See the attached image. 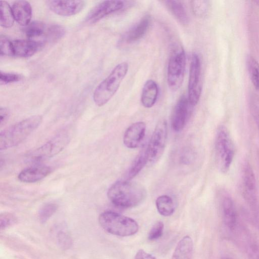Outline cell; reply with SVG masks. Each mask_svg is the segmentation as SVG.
Here are the masks:
<instances>
[{
  "instance_id": "1",
  "label": "cell",
  "mask_w": 259,
  "mask_h": 259,
  "mask_svg": "<svg viewBox=\"0 0 259 259\" xmlns=\"http://www.w3.org/2000/svg\"><path fill=\"white\" fill-rule=\"evenodd\" d=\"M146 195V190L143 186L127 180L115 182L107 191L110 201L121 208H131L139 205Z\"/></svg>"
},
{
  "instance_id": "2",
  "label": "cell",
  "mask_w": 259,
  "mask_h": 259,
  "mask_svg": "<svg viewBox=\"0 0 259 259\" xmlns=\"http://www.w3.org/2000/svg\"><path fill=\"white\" fill-rule=\"evenodd\" d=\"M42 120L41 115L31 116L2 131L0 150H6L21 143L38 127Z\"/></svg>"
},
{
  "instance_id": "3",
  "label": "cell",
  "mask_w": 259,
  "mask_h": 259,
  "mask_svg": "<svg viewBox=\"0 0 259 259\" xmlns=\"http://www.w3.org/2000/svg\"><path fill=\"white\" fill-rule=\"evenodd\" d=\"M128 69V63L122 62L117 64L109 75L99 84L93 95L94 102L97 106L104 105L112 98L126 76Z\"/></svg>"
},
{
  "instance_id": "4",
  "label": "cell",
  "mask_w": 259,
  "mask_h": 259,
  "mask_svg": "<svg viewBox=\"0 0 259 259\" xmlns=\"http://www.w3.org/2000/svg\"><path fill=\"white\" fill-rule=\"evenodd\" d=\"M99 223L107 232L121 237L133 235L138 232L139 228L137 222L132 218L112 211L101 213Z\"/></svg>"
},
{
  "instance_id": "5",
  "label": "cell",
  "mask_w": 259,
  "mask_h": 259,
  "mask_svg": "<svg viewBox=\"0 0 259 259\" xmlns=\"http://www.w3.org/2000/svg\"><path fill=\"white\" fill-rule=\"evenodd\" d=\"M70 140L68 131L61 130L42 146L28 153L27 160L31 162L37 163L50 158L61 152Z\"/></svg>"
},
{
  "instance_id": "6",
  "label": "cell",
  "mask_w": 259,
  "mask_h": 259,
  "mask_svg": "<svg viewBox=\"0 0 259 259\" xmlns=\"http://www.w3.org/2000/svg\"><path fill=\"white\" fill-rule=\"evenodd\" d=\"M215 151L219 168L223 173L227 172L234 157L235 147L229 131L225 126H220L217 131Z\"/></svg>"
},
{
  "instance_id": "7",
  "label": "cell",
  "mask_w": 259,
  "mask_h": 259,
  "mask_svg": "<svg viewBox=\"0 0 259 259\" xmlns=\"http://www.w3.org/2000/svg\"><path fill=\"white\" fill-rule=\"evenodd\" d=\"M186 57L185 51L180 46L172 50L168 63L167 80L169 88L177 91L182 85L185 74Z\"/></svg>"
},
{
  "instance_id": "8",
  "label": "cell",
  "mask_w": 259,
  "mask_h": 259,
  "mask_svg": "<svg viewBox=\"0 0 259 259\" xmlns=\"http://www.w3.org/2000/svg\"><path fill=\"white\" fill-rule=\"evenodd\" d=\"M167 126L165 120L160 121L156 125L146 148L147 164H153L161 157L165 147Z\"/></svg>"
},
{
  "instance_id": "9",
  "label": "cell",
  "mask_w": 259,
  "mask_h": 259,
  "mask_svg": "<svg viewBox=\"0 0 259 259\" xmlns=\"http://www.w3.org/2000/svg\"><path fill=\"white\" fill-rule=\"evenodd\" d=\"M201 62L199 56L193 53L191 60L188 80V101L191 106H195L199 102L201 91Z\"/></svg>"
},
{
  "instance_id": "10",
  "label": "cell",
  "mask_w": 259,
  "mask_h": 259,
  "mask_svg": "<svg viewBox=\"0 0 259 259\" xmlns=\"http://www.w3.org/2000/svg\"><path fill=\"white\" fill-rule=\"evenodd\" d=\"M124 6L121 1H104L96 6L89 12L86 20L90 23H94L105 17L121 10Z\"/></svg>"
},
{
  "instance_id": "11",
  "label": "cell",
  "mask_w": 259,
  "mask_h": 259,
  "mask_svg": "<svg viewBox=\"0 0 259 259\" xmlns=\"http://www.w3.org/2000/svg\"><path fill=\"white\" fill-rule=\"evenodd\" d=\"M47 5L55 14L64 16L75 15L80 12L85 5L84 1H48Z\"/></svg>"
},
{
  "instance_id": "12",
  "label": "cell",
  "mask_w": 259,
  "mask_h": 259,
  "mask_svg": "<svg viewBox=\"0 0 259 259\" xmlns=\"http://www.w3.org/2000/svg\"><path fill=\"white\" fill-rule=\"evenodd\" d=\"M189 104L188 99L184 95L177 102L171 117V126L175 132H180L185 127L188 117Z\"/></svg>"
},
{
  "instance_id": "13",
  "label": "cell",
  "mask_w": 259,
  "mask_h": 259,
  "mask_svg": "<svg viewBox=\"0 0 259 259\" xmlns=\"http://www.w3.org/2000/svg\"><path fill=\"white\" fill-rule=\"evenodd\" d=\"M146 130L145 122L138 121L130 125L124 132L123 142L128 148H137L144 138Z\"/></svg>"
},
{
  "instance_id": "14",
  "label": "cell",
  "mask_w": 259,
  "mask_h": 259,
  "mask_svg": "<svg viewBox=\"0 0 259 259\" xmlns=\"http://www.w3.org/2000/svg\"><path fill=\"white\" fill-rule=\"evenodd\" d=\"M13 56L28 57L33 56L43 46L41 41L31 39H16L12 41Z\"/></svg>"
},
{
  "instance_id": "15",
  "label": "cell",
  "mask_w": 259,
  "mask_h": 259,
  "mask_svg": "<svg viewBox=\"0 0 259 259\" xmlns=\"http://www.w3.org/2000/svg\"><path fill=\"white\" fill-rule=\"evenodd\" d=\"M50 166L37 165L23 169L18 176V180L25 183H33L39 181L51 173Z\"/></svg>"
},
{
  "instance_id": "16",
  "label": "cell",
  "mask_w": 259,
  "mask_h": 259,
  "mask_svg": "<svg viewBox=\"0 0 259 259\" xmlns=\"http://www.w3.org/2000/svg\"><path fill=\"white\" fill-rule=\"evenodd\" d=\"M150 23V16H145L124 35L120 43L132 44L139 40L146 33Z\"/></svg>"
},
{
  "instance_id": "17",
  "label": "cell",
  "mask_w": 259,
  "mask_h": 259,
  "mask_svg": "<svg viewBox=\"0 0 259 259\" xmlns=\"http://www.w3.org/2000/svg\"><path fill=\"white\" fill-rule=\"evenodd\" d=\"M243 180L246 199L250 204L254 206L256 203V180L253 170L248 163L244 167Z\"/></svg>"
},
{
  "instance_id": "18",
  "label": "cell",
  "mask_w": 259,
  "mask_h": 259,
  "mask_svg": "<svg viewBox=\"0 0 259 259\" xmlns=\"http://www.w3.org/2000/svg\"><path fill=\"white\" fill-rule=\"evenodd\" d=\"M12 10L15 20L22 26H27L30 23L32 8L30 3L25 1H18L14 3Z\"/></svg>"
},
{
  "instance_id": "19",
  "label": "cell",
  "mask_w": 259,
  "mask_h": 259,
  "mask_svg": "<svg viewBox=\"0 0 259 259\" xmlns=\"http://www.w3.org/2000/svg\"><path fill=\"white\" fill-rule=\"evenodd\" d=\"M223 217L226 226L232 231L236 230L238 226V217L233 200L225 197L222 203Z\"/></svg>"
},
{
  "instance_id": "20",
  "label": "cell",
  "mask_w": 259,
  "mask_h": 259,
  "mask_svg": "<svg viewBox=\"0 0 259 259\" xmlns=\"http://www.w3.org/2000/svg\"><path fill=\"white\" fill-rule=\"evenodd\" d=\"M158 95V87L157 83L152 79H149L143 88L141 101L143 106L150 108L154 106Z\"/></svg>"
},
{
  "instance_id": "21",
  "label": "cell",
  "mask_w": 259,
  "mask_h": 259,
  "mask_svg": "<svg viewBox=\"0 0 259 259\" xmlns=\"http://www.w3.org/2000/svg\"><path fill=\"white\" fill-rule=\"evenodd\" d=\"M193 242L188 235L184 236L178 243L171 259H192Z\"/></svg>"
},
{
  "instance_id": "22",
  "label": "cell",
  "mask_w": 259,
  "mask_h": 259,
  "mask_svg": "<svg viewBox=\"0 0 259 259\" xmlns=\"http://www.w3.org/2000/svg\"><path fill=\"white\" fill-rule=\"evenodd\" d=\"M165 5L182 25H188L189 18L183 3L180 1L168 0L164 1Z\"/></svg>"
},
{
  "instance_id": "23",
  "label": "cell",
  "mask_w": 259,
  "mask_h": 259,
  "mask_svg": "<svg viewBox=\"0 0 259 259\" xmlns=\"http://www.w3.org/2000/svg\"><path fill=\"white\" fill-rule=\"evenodd\" d=\"M146 164L147 158L146 148L138 154L132 163L126 175V180L130 181L136 177Z\"/></svg>"
},
{
  "instance_id": "24",
  "label": "cell",
  "mask_w": 259,
  "mask_h": 259,
  "mask_svg": "<svg viewBox=\"0 0 259 259\" xmlns=\"http://www.w3.org/2000/svg\"><path fill=\"white\" fill-rule=\"evenodd\" d=\"M156 207L159 213L164 217L173 214L175 206L172 198L166 195L158 197L155 201Z\"/></svg>"
},
{
  "instance_id": "25",
  "label": "cell",
  "mask_w": 259,
  "mask_h": 259,
  "mask_svg": "<svg viewBox=\"0 0 259 259\" xmlns=\"http://www.w3.org/2000/svg\"><path fill=\"white\" fill-rule=\"evenodd\" d=\"M47 26L43 22L34 21L24 29V33L29 39L36 40V38L44 37Z\"/></svg>"
},
{
  "instance_id": "26",
  "label": "cell",
  "mask_w": 259,
  "mask_h": 259,
  "mask_svg": "<svg viewBox=\"0 0 259 259\" xmlns=\"http://www.w3.org/2000/svg\"><path fill=\"white\" fill-rule=\"evenodd\" d=\"M14 20L12 8L7 2L1 1V25L4 28L11 27L13 25Z\"/></svg>"
},
{
  "instance_id": "27",
  "label": "cell",
  "mask_w": 259,
  "mask_h": 259,
  "mask_svg": "<svg viewBox=\"0 0 259 259\" xmlns=\"http://www.w3.org/2000/svg\"><path fill=\"white\" fill-rule=\"evenodd\" d=\"M248 70L253 85L259 90V63L252 56H249L247 60Z\"/></svg>"
},
{
  "instance_id": "28",
  "label": "cell",
  "mask_w": 259,
  "mask_h": 259,
  "mask_svg": "<svg viewBox=\"0 0 259 259\" xmlns=\"http://www.w3.org/2000/svg\"><path fill=\"white\" fill-rule=\"evenodd\" d=\"M65 34V29L60 25L54 24L47 26L44 36L45 41H56L61 39Z\"/></svg>"
},
{
  "instance_id": "29",
  "label": "cell",
  "mask_w": 259,
  "mask_h": 259,
  "mask_svg": "<svg viewBox=\"0 0 259 259\" xmlns=\"http://www.w3.org/2000/svg\"><path fill=\"white\" fill-rule=\"evenodd\" d=\"M58 205L54 203H49L42 206L38 214L40 222H46L56 211Z\"/></svg>"
},
{
  "instance_id": "30",
  "label": "cell",
  "mask_w": 259,
  "mask_h": 259,
  "mask_svg": "<svg viewBox=\"0 0 259 259\" xmlns=\"http://www.w3.org/2000/svg\"><path fill=\"white\" fill-rule=\"evenodd\" d=\"M191 5L193 14L197 17L205 16L209 7V2L205 0L192 1Z\"/></svg>"
},
{
  "instance_id": "31",
  "label": "cell",
  "mask_w": 259,
  "mask_h": 259,
  "mask_svg": "<svg viewBox=\"0 0 259 259\" xmlns=\"http://www.w3.org/2000/svg\"><path fill=\"white\" fill-rule=\"evenodd\" d=\"M0 54L1 56H13L12 41L2 35L0 37Z\"/></svg>"
},
{
  "instance_id": "32",
  "label": "cell",
  "mask_w": 259,
  "mask_h": 259,
  "mask_svg": "<svg viewBox=\"0 0 259 259\" xmlns=\"http://www.w3.org/2000/svg\"><path fill=\"white\" fill-rule=\"evenodd\" d=\"M164 225L162 222H156L151 228L148 234V239L155 240L161 237L163 234Z\"/></svg>"
},
{
  "instance_id": "33",
  "label": "cell",
  "mask_w": 259,
  "mask_h": 259,
  "mask_svg": "<svg viewBox=\"0 0 259 259\" xmlns=\"http://www.w3.org/2000/svg\"><path fill=\"white\" fill-rule=\"evenodd\" d=\"M16 222V218L12 213L5 212L1 214L0 217L1 230H3L6 229L15 224Z\"/></svg>"
},
{
  "instance_id": "34",
  "label": "cell",
  "mask_w": 259,
  "mask_h": 259,
  "mask_svg": "<svg viewBox=\"0 0 259 259\" xmlns=\"http://www.w3.org/2000/svg\"><path fill=\"white\" fill-rule=\"evenodd\" d=\"M22 77L19 74L14 73L1 72L0 83L1 85L18 81Z\"/></svg>"
},
{
  "instance_id": "35",
  "label": "cell",
  "mask_w": 259,
  "mask_h": 259,
  "mask_svg": "<svg viewBox=\"0 0 259 259\" xmlns=\"http://www.w3.org/2000/svg\"><path fill=\"white\" fill-rule=\"evenodd\" d=\"M250 106L253 115L259 127V98L253 96L250 100Z\"/></svg>"
},
{
  "instance_id": "36",
  "label": "cell",
  "mask_w": 259,
  "mask_h": 259,
  "mask_svg": "<svg viewBox=\"0 0 259 259\" xmlns=\"http://www.w3.org/2000/svg\"><path fill=\"white\" fill-rule=\"evenodd\" d=\"M249 242L246 248L249 258L259 259V246L251 240Z\"/></svg>"
},
{
  "instance_id": "37",
  "label": "cell",
  "mask_w": 259,
  "mask_h": 259,
  "mask_svg": "<svg viewBox=\"0 0 259 259\" xmlns=\"http://www.w3.org/2000/svg\"><path fill=\"white\" fill-rule=\"evenodd\" d=\"M58 239L59 241V243L63 245L64 247H67L69 246L70 242V237L69 235L65 232L61 231L59 232L57 235Z\"/></svg>"
},
{
  "instance_id": "38",
  "label": "cell",
  "mask_w": 259,
  "mask_h": 259,
  "mask_svg": "<svg viewBox=\"0 0 259 259\" xmlns=\"http://www.w3.org/2000/svg\"><path fill=\"white\" fill-rule=\"evenodd\" d=\"M10 115L9 110L5 107L0 109V125L2 126L7 121Z\"/></svg>"
},
{
  "instance_id": "39",
  "label": "cell",
  "mask_w": 259,
  "mask_h": 259,
  "mask_svg": "<svg viewBox=\"0 0 259 259\" xmlns=\"http://www.w3.org/2000/svg\"><path fill=\"white\" fill-rule=\"evenodd\" d=\"M134 259H156V258L146 251L140 249L137 252Z\"/></svg>"
},
{
  "instance_id": "40",
  "label": "cell",
  "mask_w": 259,
  "mask_h": 259,
  "mask_svg": "<svg viewBox=\"0 0 259 259\" xmlns=\"http://www.w3.org/2000/svg\"><path fill=\"white\" fill-rule=\"evenodd\" d=\"M222 259H231V258H229V257H224Z\"/></svg>"
}]
</instances>
